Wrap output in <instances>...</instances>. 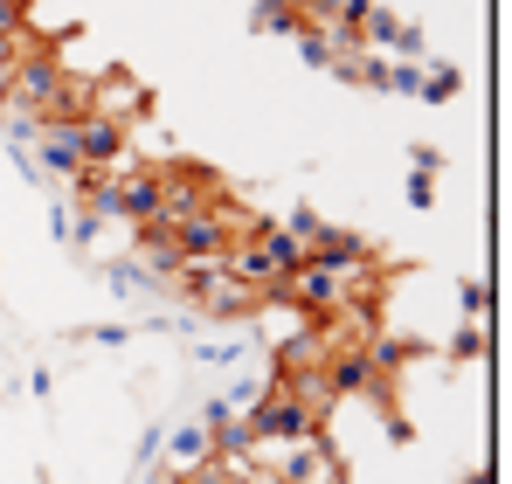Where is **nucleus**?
Instances as JSON below:
<instances>
[{"instance_id": "nucleus-16", "label": "nucleus", "mask_w": 512, "mask_h": 484, "mask_svg": "<svg viewBox=\"0 0 512 484\" xmlns=\"http://www.w3.org/2000/svg\"><path fill=\"white\" fill-rule=\"evenodd\" d=\"M423 97H457V70H436V77H423Z\"/></svg>"}, {"instance_id": "nucleus-6", "label": "nucleus", "mask_w": 512, "mask_h": 484, "mask_svg": "<svg viewBox=\"0 0 512 484\" xmlns=\"http://www.w3.org/2000/svg\"><path fill=\"white\" fill-rule=\"evenodd\" d=\"M173 249H180V263H222L229 256V229L215 222V208L187 215V222H173Z\"/></svg>"}, {"instance_id": "nucleus-9", "label": "nucleus", "mask_w": 512, "mask_h": 484, "mask_svg": "<svg viewBox=\"0 0 512 484\" xmlns=\"http://www.w3.org/2000/svg\"><path fill=\"white\" fill-rule=\"evenodd\" d=\"M97 118H118V125H132V118H146V90L132 77H97Z\"/></svg>"}, {"instance_id": "nucleus-15", "label": "nucleus", "mask_w": 512, "mask_h": 484, "mask_svg": "<svg viewBox=\"0 0 512 484\" xmlns=\"http://www.w3.org/2000/svg\"><path fill=\"white\" fill-rule=\"evenodd\" d=\"M381 90H402V97H423V70H416V63H388V70H381Z\"/></svg>"}, {"instance_id": "nucleus-3", "label": "nucleus", "mask_w": 512, "mask_h": 484, "mask_svg": "<svg viewBox=\"0 0 512 484\" xmlns=\"http://www.w3.org/2000/svg\"><path fill=\"white\" fill-rule=\"evenodd\" d=\"M277 305L298 312V319H326V312H340V305H346V284H340V270H326L319 256H305V263L277 284Z\"/></svg>"}, {"instance_id": "nucleus-8", "label": "nucleus", "mask_w": 512, "mask_h": 484, "mask_svg": "<svg viewBox=\"0 0 512 484\" xmlns=\"http://www.w3.org/2000/svg\"><path fill=\"white\" fill-rule=\"evenodd\" d=\"M270 388H277L284 402H298L312 422H319V429H326V415H333V402H340L326 374H270Z\"/></svg>"}, {"instance_id": "nucleus-17", "label": "nucleus", "mask_w": 512, "mask_h": 484, "mask_svg": "<svg viewBox=\"0 0 512 484\" xmlns=\"http://www.w3.org/2000/svg\"><path fill=\"white\" fill-rule=\"evenodd\" d=\"M7 90H14V49H0V104H7Z\"/></svg>"}, {"instance_id": "nucleus-4", "label": "nucleus", "mask_w": 512, "mask_h": 484, "mask_svg": "<svg viewBox=\"0 0 512 484\" xmlns=\"http://www.w3.org/2000/svg\"><path fill=\"white\" fill-rule=\"evenodd\" d=\"M333 353H340V346H333L326 319H298L277 346H270V374H326Z\"/></svg>"}, {"instance_id": "nucleus-7", "label": "nucleus", "mask_w": 512, "mask_h": 484, "mask_svg": "<svg viewBox=\"0 0 512 484\" xmlns=\"http://www.w3.org/2000/svg\"><path fill=\"white\" fill-rule=\"evenodd\" d=\"M125 139H132V125H118V118H77V160L84 166H111L125 153Z\"/></svg>"}, {"instance_id": "nucleus-10", "label": "nucleus", "mask_w": 512, "mask_h": 484, "mask_svg": "<svg viewBox=\"0 0 512 484\" xmlns=\"http://www.w3.org/2000/svg\"><path fill=\"white\" fill-rule=\"evenodd\" d=\"M132 249H139V263L153 270V284L180 270V249H173V229H167V222H139V236H132Z\"/></svg>"}, {"instance_id": "nucleus-1", "label": "nucleus", "mask_w": 512, "mask_h": 484, "mask_svg": "<svg viewBox=\"0 0 512 484\" xmlns=\"http://www.w3.org/2000/svg\"><path fill=\"white\" fill-rule=\"evenodd\" d=\"M173 277H180V291H187L208 319H263V305H270L243 277H229V263H180Z\"/></svg>"}, {"instance_id": "nucleus-11", "label": "nucleus", "mask_w": 512, "mask_h": 484, "mask_svg": "<svg viewBox=\"0 0 512 484\" xmlns=\"http://www.w3.org/2000/svg\"><path fill=\"white\" fill-rule=\"evenodd\" d=\"M256 28H270V35H298V28H305V0H256Z\"/></svg>"}, {"instance_id": "nucleus-14", "label": "nucleus", "mask_w": 512, "mask_h": 484, "mask_svg": "<svg viewBox=\"0 0 512 484\" xmlns=\"http://www.w3.org/2000/svg\"><path fill=\"white\" fill-rule=\"evenodd\" d=\"M173 457H180L187 471H194V464H215V450H208V429H180V436H173Z\"/></svg>"}, {"instance_id": "nucleus-12", "label": "nucleus", "mask_w": 512, "mask_h": 484, "mask_svg": "<svg viewBox=\"0 0 512 484\" xmlns=\"http://www.w3.org/2000/svg\"><path fill=\"white\" fill-rule=\"evenodd\" d=\"M291 42H298V56H305L312 70H333V63H340V49H333V35H326V28H298Z\"/></svg>"}, {"instance_id": "nucleus-2", "label": "nucleus", "mask_w": 512, "mask_h": 484, "mask_svg": "<svg viewBox=\"0 0 512 484\" xmlns=\"http://www.w3.org/2000/svg\"><path fill=\"white\" fill-rule=\"evenodd\" d=\"M215 201H229V187L208 173V166H160V222H187V215H208Z\"/></svg>"}, {"instance_id": "nucleus-5", "label": "nucleus", "mask_w": 512, "mask_h": 484, "mask_svg": "<svg viewBox=\"0 0 512 484\" xmlns=\"http://www.w3.org/2000/svg\"><path fill=\"white\" fill-rule=\"evenodd\" d=\"M28 160L42 166V173H56V180H77L84 160H77V125H63V118H42L35 125V146H28Z\"/></svg>"}, {"instance_id": "nucleus-13", "label": "nucleus", "mask_w": 512, "mask_h": 484, "mask_svg": "<svg viewBox=\"0 0 512 484\" xmlns=\"http://www.w3.org/2000/svg\"><path fill=\"white\" fill-rule=\"evenodd\" d=\"M333 70H340L346 83H374V90H381V70H388V63H381L374 49H346V56L333 63Z\"/></svg>"}]
</instances>
